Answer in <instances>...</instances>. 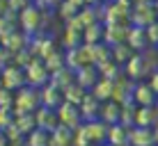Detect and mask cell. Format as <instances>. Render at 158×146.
Segmentation results:
<instances>
[{
  "instance_id": "cell-1",
  "label": "cell",
  "mask_w": 158,
  "mask_h": 146,
  "mask_svg": "<svg viewBox=\"0 0 158 146\" xmlns=\"http://www.w3.org/2000/svg\"><path fill=\"white\" fill-rule=\"evenodd\" d=\"M39 107H41L39 89L25 85L21 91L14 94V116H19V114H35Z\"/></svg>"
},
{
  "instance_id": "cell-2",
  "label": "cell",
  "mask_w": 158,
  "mask_h": 146,
  "mask_svg": "<svg viewBox=\"0 0 158 146\" xmlns=\"http://www.w3.org/2000/svg\"><path fill=\"white\" fill-rule=\"evenodd\" d=\"M19 28H21V32H25L30 39L37 37V34H41V7H37L35 2H30L28 7L19 14Z\"/></svg>"
},
{
  "instance_id": "cell-3",
  "label": "cell",
  "mask_w": 158,
  "mask_h": 146,
  "mask_svg": "<svg viewBox=\"0 0 158 146\" xmlns=\"http://www.w3.org/2000/svg\"><path fill=\"white\" fill-rule=\"evenodd\" d=\"M23 71H25V85H28V87L41 89V87H46V85L51 82V73H48L46 64H44L41 59H37V57L32 59Z\"/></svg>"
},
{
  "instance_id": "cell-4",
  "label": "cell",
  "mask_w": 158,
  "mask_h": 146,
  "mask_svg": "<svg viewBox=\"0 0 158 146\" xmlns=\"http://www.w3.org/2000/svg\"><path fill=\"white\" fill-rule=\"evenodd\" d=\"M55 112H57V119H60V126L69 128V130H78V128L85 123L83 114H80V107L71 105V103H62Z\"/></svg>"
},
{
  "instance_id": "cell-5",
  "label": "cell",
  "mask_w": 158,
  "mask_h": 146,
  "mask_svg": "<svg viewBox=\"0 0 158 146\" xmlns=\"http://www.w3.org/2000/svg\"><path fill=\"white\" fill-rule=\"evenodd\" d=\"M156 21H158V12L154 5H135L133 12H131V25H135V28L147 30Z\"/></svg>"
},
{
  "instance_id": "cell-6",
  "label": "cell",
  "mask_w": 158,
  "mask_h": 146,
  "mask_svg": "<svg viewBox=\"0 0 158 146\" xmlns=\"http://www.w3.org/2000/svg\"><path fill=\"white\" fill-rule=\"evenodd\" d=\"M0 78H2V85L7 91H21L25 87V71L19 66H14V64H9V66H5L2 71H0Z\"/></svg>"
},
{
  "instance_id": "cell-7",
  "label": "cell",
  "mask_w": 158,
  "mask_h": 146,
  "mask_svg": "<svg viewBox=\"0 0 158 146\" xmlns=\"http://www.w3.org/2000/svg\"><path fill=\"white\" fill-rule=\"evenodd\" d=\"M94 23H101V21H99V7H83L71 21H67L64 25L83 32V30H87L89 25H94Z\"/></svg>"
},
{
  "instance_id": "cell-8",
  "label": "cell",
  "mask_w": 158,
  "mask_h": 146,
  "mask_svg": "<svg viewBox=\"0 0 158 146\" xmlns=\"http://www.w3.org/2000/svg\"><path fill=\"white\" fill-rule=\"evenodd\" d=\"M28 48H30V53L37 59H46L51 53L57 50V48H55V39H53L51 34H44V32H41V34H37V37H32Z\"/></svg>"
},
{
  "instance_id": "cell-9",
  "label": "cell",
  "mask_w": 158,
  "mask_h": 146,
  "mask_svg": "<svg viewBox=\"0 0 158 146\" xmlns=\"http://www.w3.org/2000/svg\"><path fill=\"white\" fill-rule=\"evenodd\" d=\"M156 101H158V96H156V91L151 89L149 82H138V85H135V89H133V103L138 107H154Z\"/></svg>"
},
{
  "instance_id": "cell-10",
  "label": "cell",
  "mask_w": 158,
  "mask_h": 146,
  "mask_svg": "<svg viewBox=\"0 0 158 146\" xmlns=\"http://www.w3.org/2000/svg\"><path fill=\"white\" fill-rule=\"evenodd\" d=\"M39 98H41V107H48V110H57V107L64 103V98H62V89L55 87L53 82H48L46 87L39 89Z\"/></svg>"
},
{
  "instance_id": "cell-11",
  "label": "cell",
  "mask_w": 158,
  "mask_h": 146,
  "mask_svg": "<svg viewBox=\"0 0 158 146\" xmlns=\"http://www.w3.org/2000/svg\"><path fill=\"white\" fill-rule=\"evenodd\" d=\"M128 28H131V23H122V25H110V28H106V32H103V44H106L108 48L126 44Z\"/></svg>"
},
{
  "instance_id": "cell-12",
  "label": "cell",
  "mask_w": 158,
  "mask_h": 146,
  "mask_svg": "<svg viewBox=\"0 0 158 146\" xmlns=\"http://www.w3.org/2000/svg\"><path fill=\"white\" fill-rule=\"evenodd\" d=\"M0 46H2V48H7V50L12 53V55H16V53L25 50V48L30 46V37L25 34V32L16 30V32H12V34L2 37V39H0Z\"/></svg>"
},
{
  "instance_id": "cell-13",
  "label": "cell",
  "mask_w": 158,
  "mask_h": 146,
  "mask_svg": "<svg viewBox=\"0 0 158 146\" xmlns=\"http://www.w3.org/2000/svg\"><path fill=\"white\" fill-rule=\"evenodd\" d=\"M35 119H37V128H39V130L55 132L57 128H60V119H57V112H55V110L39 107V110L35 112Z\"/></svg>"
},
{
  "instance_id": "cell-14",
  "label": "cell",
  "mask_w": 158,
  "mask_h": 146,
  "mask_svg": "<svg viewBox=\"0 0 158 146\" xmlns=\"http://www.w3.org/2000/svg\"><path fill=\"white\" fill-rule=\"evenodd\" d=\"M101 80L99 75V69L92 66V64H87V66H80L78 71H76V85H80L85 91H92L94 89V85Z\"/></svg>"
},
{
  "instance_id": "cell-15",
  "label": "cell",
  "mask_w": 158,
  "mask_h": 146,
  "mask_svg": "<svg viewBox=\"0 0 158 146\" xmlns=\"http://www.w3.org/2000/svg\"><path fill=\"white\" fill-rule=\"evenodd\" d=\"M108 128H110V126H106L101 119L85 123V130H87V137H89L92 146H103L108 142Z\"/></svg>"
},
{
  "instance_id": "cell-16",
  "label": "cell",
  "mask_w": 158,
  "mask_h": 146,
  "mask_svg": "<svg viewBox=\"0 0 158 146\" xmlns=\"http://www.w3.org/2000/svg\"><path fill=\"white\" fill-rule=\"evenodd\" d=\"M128 146H156L154 130L151 128H138L133 126L128 132Z\"/></svg>"
},
{
  "instance_id": "cell-17",
  "label": "cell",
  "mask_w": 158,
  "mask_h": 146,
  "mask_svg": "<svg viewBox=\"0 0 158 146\" xmlns=\"http://www.w3.org/2000/svg\"><path fill=\"white\" fill-rule=\"evenodd\" d=\"M101 105L103 103L101 101H96L94 96L87 91V96H85V101L80 103V114H83V121H96V119H101Z\"/></svg>"
},
{
  "instance_id": "cell-18",
  "label": "cell",
  "mask_w": 158,
  "mask_h": 146,
  "mask_svg": "<svg viewBox=\"0 0 158 146\" xmlns=\"http://www.w3.org/2000/svg\"><path fill=\"white\" fill-rule=\"evenodd\" d=\"M126 44L133 48L135 53H144L147 46H149L147 32H144L142 28H135V25H131V28H128V37H126Z\"/></svg>"
},
{
  "instance_id": "cell-19",
  "label": "cell",
  "mask_w": 158,
  "mask_h": 146,
  "mask_svg": "<svg viewBox=\"0 0 158 146\" xmlns=\"http://www.w3.org/2000/svg\"><path fill=\"white\" fill-rule=\"evenodd\" d=\"M128 132L131 128H126L124 123H115L108 128V146H128Z\"/></svg>"
},
{
  "instance_id": "cell-20",
  "label": "cell",
  "mask_w": 158,
  "mask_h": 146,
  "mask_svg": "<svg viewBox=\"0 0 158 146\" xmlns=\"http://www.w3.org/2000/svg\"><path fill=\"white\" fill-rule=\"evenodd\" d=\"M101 121L106 126H115V123L122 121V105L115 101H108L101 105Z\"/></svg>"
},
{
  "instance_id": "cell-21",
  "label": "cell",
  "mask_w": 158,
  "mask_h": 146,
  "mask_svg": "<svg viewBox=\"0 0 158 146\" xmlns=\"http://www.w3.org/2000/svg\"><path fill=\"white\" fill-rule=\"evenodd\" d=\"M158 123V110L154 107H138L135 112V126L138 128H154Z\"/></svg>"
},
{
  "instance_id": "cell-22",
  "label": "cell",
  "mask_w": 158,
  "mask_h": 146,
  "mask_svg": "<svg viewBox=\"0 0 158 146\" xmlns=\"http://www.w3.org/2000/svg\"><path fill=\"white\" fill-rule=\"evenodd\" d=\"M112 89H115V82H112V80H106V78H101L99 82L94 85V89H92L89 94L94 96L96 101H101V103H108V101H112Z\"/></svg>"
},
{
  "instance_id": "cell-23",
  "label": "cell",
  "mask_w": 158,
  "mask_h": 146,
  "mask_svg": "<svg viewBox=\"0 0 158 146\" xmlns=\"http://www.w3.org/2000/svg\"><path fill=\"white\" fill-rule=\"evenodd\" d=\"M51 82L64 91V89L69 87V85H73V82H76V71H71L69 66H62L60 71L51 73Z\"/></svg>"
},
{
  "instance_id": "cell-24",
  "label": "cell",
  "mask_w": 158,
  "mask_h": 146,
  "mask_svg": "<svg viewBox=\"0 0 158 146\" xmlns=\"http://www.w3.org/2000/svg\"><path fill=\"white\" fill-rule=\"evenodd\" d=\"M103 32H106V25L103 23H94L87 30H83V44L85 46H99L103 44Z\"/></svg>"
},
{
  "instance_id": "cell-25",
  "label": "cell",
  "mask_w": 158,
  "mask_h": 146,
  "mask_svg": "<svg viewBox=\"0 0 158 146\" xmlns=\"http://www.w3.org/2000/svg\"><path fill=\"white\" fill-rule=\"evenodd\" d=\"M80 46H83V32H80V30H73V28H67V25H64L62 48H64V50H73V48H80Z\"/></svg>"
},
{
  "instance_id": "cell-26",
  "label": "cell",
  "mask_w": 158,
  "mask_h": 146,
  "mask_svg": "<svg viewBox=\"0 0 158 146\" xmlns=\"http://www.w3.org/2000/svg\"><path fill=\"white\" fill-rule=\"evenodd\" d=\"M85 96H87V91L80 87V85H69L67 89L62 91V98H64V103H71V105H76V107H80V103L85 101Z\"/></svg>"
},
{
  "instance_id": "cell-27",
  "label": "cell",
  "mask_w": 158,
  "mask_h": 146,
  "mask_svg": "<svg viewBox=\"0 0 158 146\" xmlns=\"http://www.w3.org/2000/svg\"><path fill=\"white\" fill-rule=\"evenodd\" d=\"M48 146H73V130L60 126L55 132H51V142Z\"/></svg>"
},
{
  "instance_id": "cell-28",
  "label": "cell",
  "mask_w": 158,
  "mask_h": 146,
  "mask_svg": "<svg viewBox=\"0 0 158 146\" xmlns=\"http://www.w3.org/2000/svg\"><path fill=\"white\" fill-rule=\"evenodd\" d=\"M16 30H21L19 28V14L7 12L5 16H0V39L12 34V32H16Z\"/></svg>"
},
{
  "instance_id": "cell-29",
  "label": "cell",
  "mask_w": 158,
  "mask_h": 146,
  "mask_svg": "<svg viewBox=\"0 0 158 146\" xmlns=\"http://www.w3.org/2000/svg\"><path fill=\"white\" fill-rule=\"evenodd\" d=\"M96 69H99V75H101V78L112 80V82H117V80L124 75V69L119 66V64H115L112 59H110V62H106V64H101V66H96Z\"/></svg>"
},
{
  "instance_id": "cell-30",
  "label": "cell",
  "mask_w": 158,
  "mask_h": 146,
  "mask_svg": "<svg viewBox=\"0 0 158 146\" xmlns=\"http://www.w3.org/2000/svg\"><path fill=\"white\" fill-rule=\"evenodd\" d=\"M133 55H135V50H133V48H131L128 44H119V46L112 48V62L119 64L122 69L128 64V59L133 57Z\"/></svg>"
},
{
  "instance_id": "cell-31",
  "label": "cell",
  "mask_w": 158,
  "mask_h": 146,
  "mask_svg": "<svg viewBox=\"0 0 158 146\" xmlns=\"http://www.w3.org/2000/svg\"><path fill=\"white\" fill-rule=\"evenodd\" d=\"M110 59H112V48H108L106 44H99L92 48V64L94 66H101V64L110 62Z\"/></svg>"
},
{
  "instance_id": "cell-32",
  "label": "cell",
  "mask_w": 158,
  "mask_h": 146,
  "mask_svg": "<svg viewBox=\"0 0 158 146\" xmlns=\"http://www.w3.org/2000/svg\"><path fill=\"white\" fill-rule=\"evenodd\" d=\"M14 121H16V126H19V130L23 132V137H28L32 130H37L35 114H19V116H14Z\"/></svg>"
},
{
  "instance_id": "cell-33",
  "label": "cell",
  "mask_w": 158,
  "mask_h": 146,
  "mask_svg": "<svg viewBox=\"0 0 158 146\" xmlns=\"http://www.w3.org/2000/svg\"><path fill=\"white\" fill-rule=\"evenodd\" d=\"M48 142H51V132L46 130H32L28 137H25V146H48Z\"/></svg>"
},
{
  "instance_id": "cell-34",
  "label": "cell",
  "mask_w": 158,
  "mask_h": 146,
  "mask_svg": "<svg viewBox=\"0 0 158 146\" xmlns=\"http://www.w3.org/2000/svg\"><path fill=\"white\" fill-rule=\"evenodd\" d=\"M44 64H46V69H48V73H55V71H60V69L64 66V53H60V50H55V53H51L46 59H41Z\"/></svg>"
},
{
  "instance_id": "cell-35",
  "label": "cell",
  "mask_w": 158,
  "mask_h": 146,
  "mask_svg": "<svg viewBox=\"0 0 158 146\" xmlns=\"http://www.w3.org/2000/svg\"><path fill=\"white\" fill-rule=\"evenodd\" d=\"M57 12H60V16H62V18H64V23H67V21H71L73 16H76V14L80 12V9L76 7V5L71 2V0H64V2H60Z\"/></svg>"
},
{
  "instance_id": "cell-36",
  "label": "cell",
  "mask_w": 158,
  "mask_h": 146,
  "mask_svg": "<svg viewBox=\"0 0 158 146\" xmlns=\"http://www.w3.org/2000/svg\"><path fill=\"white\" fill-rule=\"evenodd\" d=\"M73 146H92L89 137H87V130H85V123L78 130H73Z\"/></svg>"
},
{
  "instance_id": "cell-37",
  "label": "cell",
  "mask_w": 158,
  "mask_h": 146,
  "mask_svg": "<svg viewBox=\"0 0 158 146\" xmlns=\"http://www.w3.org/2000/svg\"><path fill=\"white\" fill-rule=\"evenodd\" d=\"M14 123V110H0V130H7Z\"/></svg>"
},
{
  "instance_id": "cell-38",
  "label": "cell",
  "mask_w": 158,
  "mask_h": 146,
  "mask_svg": "<svg viewBox=\"0 0 158 146\" xmlns=\"http://www.w3.org/2000/svg\"><path fill=\"white\" fill-rule=\"evenodd\" d=\"M144 32H147V39H149V46L158 48V21H156V23H151Z\"/></svg>"
},
{
  "instance_id": "cell-39",
  "label": "cell",
  "mask_w": 158,
  "mask_h": 146,
  "mask_svg": "<svg viewBox=\"0 0 158 146\" xmlns=\"http://www.w3.org/2000/svg\"><path fill=\"white\" fill-rule=\"evenodd\" d=\"M32 2V0H7V5H9V12H14V14H21L25 7Z\"/></svg>"
},
{
  "instance_id": "cell-40",
  "label": "cell",
  "mask_w": 158,
  "mask_h": 146,
  "mask_svg": "<svg viewBox=\"0 0 158 146\" xmlns=\"http://www.w3.org/2000/svg\"><path fill=\"white\" fill-rule=\"evenodd\" d=\"M0 110H14V94L12 91H5L0 96Z\"/></svg>"
},
{
  "instance_id": "cell-41",
  "label": "cell",
  "mask_w": 158,
  "mask_h": 146,
  "mask_svg": "<svg viewBox=\"0 0 158 146\" xmlns=\"http://www.w3.org/2000/svg\"><path fill=\"white\" fill-rule=\"evenodd\" d=\"M149 85H151V89H154V91H156V96H158V69L149 75Z\"/></svg>"
},
{
  "instance_id": "cell-42",
  "label": "cell",
  "mask_w": 158,
  "mask_h": 146,
  "mask_svg": "<svg viewBox=\"0 0 158 146\" xmlns=\"http://www.w3.org/2000/svg\"><path fill=\"white\" fill-rule=\"evenodd\" d=\"M9 12V5H7V0H0V16H5Z\"/></svg>"
},
{
  "instance_id": "cell-43",
  "label": "cell",
  "mask_w": 158,
  "mask_h": 146,
  "mask_svg": "<svg viewBox=\"0 0 158 146\" xmlns=\"http://www.w3.org/2000/svg\"><path fill=\"white\" fill-rule=\"evenodd\" d=\"M103 5V0H85V7H99Z\"/></svg>"
},
{
  "instance_id": "cell-44",
  "label": "cell",
  "mask_w": 158,
  "mask_h": 146,
  "mask_svg": "<svg viewBox=\"0 0 158 146\" xmlns=\"http://www.w3.org/2000/svg\"><path fill=\"white\" fill-rule=\"evenodd\" d=\"M156 0H133V7L135 5H154Z\"/></svg>"
},
{
  "instance_id": "cell-45",
  "label": "cell",
  "mask_w": 158,
  "mask_h": 146,
  "mask_svg": "<svg viewBox=\"0 0 158 146\" xmlns=\"http://www.w3.org/2000/svg\"><path fill=\"white\" fill-rule=\"evenodd\" d=\"M9 142H7V137H5V132L2 130H0V146H7Z\"/></svg>"
},
{
  "instance_id": "cell-46",
  "label": "cell",
  "mask_w": 158,
  "mask_h": 146,
  "mask_svg": "<svg viewBox=\"0 0 158 146\" xmlns=\"http://www.w3.org/2000/svg\"><path fill=\"white\" fill-rule=\"evenodd\" d=\"M151 130H154V139H156V146H158V123H156L154 128H151Z\"/></svg>"
},
{
  "instance_id": "cell-47",
  "label": "cell",
  "mask_w": 158,
  "mask_h": 146,
  "mask_svg": "<svg viewBox=\"0 0 158 146\" xmlns=\"http://www.w3.org/2000/svg\"><path fill=\"white\" fill-rule=\"evenodd\" d=\"M5 91H7V89H5V85H2V78H0V96H2Z\"/></svg>"
},
{
  "instance_id": "cell-48",
  "label": "cell",
  "mask_w": 158,
  "mask_h": 146,
  "mask_svg": "<svg viewBox=\"0 0 158 146\" xmlns=\"http://www.w3.org/2000/svg\"><path fill=\"white\" fill-rule=\"evenodd\" d=\"M9 146H25V142H23V144H9Z\"/></svg>"
},
{
  "instance_id": "cell-49",
  "label": "cell",
  "mask_w": 158,
  "mask_h": 146,
  "mask_svg": "<svg viewBox=\"0 0 158 146\" xmlns=\"http://www.w3.org/2000/svg\"><path fill=\"white\" fill-rule=\"evenodd\" d=\"M154 7H156V12H158V0H156V2H154Z\"/></svg>"
},
{
  "instance_id": "cell-50",
  "label": "cell",
  "mask_w": 158,
  "mask_h": 146,
  "mask_svg": "<svg viewBox=\"0 0 158 146\" xmlns=\"http://www.w3.org/2000/svg\"><path fill=\"white\" fill-rule=\"evenodd\" d=\"M103 2H112V0H103Z\"/></svg>"
},
{
  "instance_id": "cell-51",
  "label": "cell",
  "mask_w": 158,
  "mask_h": 146,
  "mask_svg": "<svg viewBox=\"0 0 158 146\" xmlns=\"http://www.w3.org/2000/svg\"><path fill=\"white\" fill-rule=\"evenodd\" d=\"M156 110H158V101H156Z\"/></svg>"
},
{
  "instance_id": "cell-52",
  "label": "cell",
  "mask_w": 158,
  "mask_h": 146,
  "mask_svg": "<svg viewBox=\"0 0 158 146\" xmlns=\"http://www.w3.org/2000/svg\"><path fill=\"white\" fill-rule=\"evenodd\" d=\"M103 146H108V144H103Z\"/></svg>"
}]
</instances>
